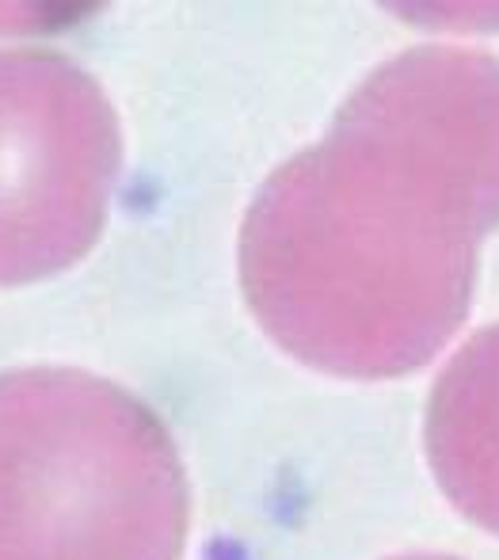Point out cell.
I'll return each instance as SVG.
<instances>
[{
	"instance_id": "1",
	"label": "cell",
	"mask_w": 499,
	"mask_h": 560,
	"mask_svg": "<svg viewBox=\"0 0 499 560\" xmlns=\"http://www.w3.org/2000/svg\"><path fill=\"white\" fill-rule=\"evenodd\" d=\"M499 229V61L419 46L385 61L252 199L241 287L287 354L397 377L454 339Z\"/></svg>"
},
{
	"instance_id": "2",
	"label": "cell",
	"mask_w": 499,
	"mask_h": 560,
	"mask_svg": "<svg viewBox=\"0 0 499 560\" xmlns=\"http://www.w3.org/2000/svg\"><path fill=\"white\" fill-rule=\"evenodd\" d=\"M187 480L164 423L73 366L0 374V560H184Z\"/></svg>"
},
{
	"instance_id": "3",
	"label": "cell",
	"mask_w": 499,
	"mask_h": 560,
	"mask_svg": "<svg viewBox=\"0 0 499 560\" xmlns=\"http://www.w3.org/2000/svg\"><path fill=\"white\" fill-rule=\"evenodd\" d=\"M118 164V115L96 77L54 50H0V287L89 256Z\"/></svg>"
},
{
	"instance_id": "4",
	"label": "cell",
	"mask_w": 499,
	"mask_h": 560,
	"mask_svg": "<svg viewBox=\"0 0 499 560\" xmlns=\"http://www.w3.org/2000/svg\"><path fill=\"white\" fill-rule=\"evenodd\" d=\"M427 457L450 503L499 534V325L473 336L434 382Z\"/></svg>"
},
{
	"instance_id": "5",
	"label": "cell",
	"mask_w": 499,
	"mask_h": 560,
	"mask_svg": "<svg viewBox=\"0 0 499 560\" xmlns=\"http://www.w3.org/2000/svg\"><path fill=\"white\" fill-rule=\"evenodd\" d=\"M393 560H457V557H439V553H411V557H393Z\"/></svg>"
}]
</instances>
